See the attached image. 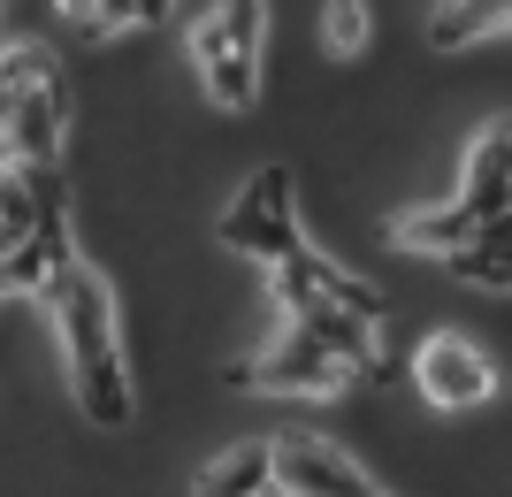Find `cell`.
<instances>
[{
  "instance_id": "obj_6",
  "label": "cell",
  "mask_w": 512,
  "mask_h": 497,
  "mask_svg": "<svg viewBox=\"0 0 512 497\" xmlns=\"http://www.w3.org/2000/svg\"><path fill=\"white\" fill-rule=\"evenodd\" d=\"M268 291H276V306L291 314V306H344V314H360V322H383V291L360 276H344L337 260H321L314 245H291V253L268 268Z\"/></svg>"
},
{
  "instance_id": "obj_10",
  "label": "cell",
  "mask_w": 512,
  "mask_h": 497,
  "mask_svg": "<svg viewBox=\"0 0 512 497\" xmlns=\"http://www.w3.org/2000/svg\"><path fill=\"white\" fill-rule=\"evenodd\" d=\"M260 490H276V444H268V436L222 444L192 475V497H260Z\"/></svg>"
},
{
  "instance_id": "obj_16",
  "label": "cell",
  "mask_w": 512,
  "mask_h": 497,
  "mask_svg": "<svg viewBox=\"0 0 512 497\" xmlns=\"http://www.w3.org/2000/svg\"><path fill=\"white\" fill-rule=\"evenodd\" d=\"M130 16H138V23H161V16H176V0H130Z\"/></svg>"
},
{
  "instance_id": "obj_9",
  "label": "cell",
  "mask_w": 512,
  "mask_h": 497,
  "mask_svg": "<svg viewBox=\"0 0 512 497\" xmlns=\"http://www.w3.org/2000/svg\"><path fill=\"white\" fill-rule=\"evenodd\" d=\"M192 69H199V85H207L214 108H253V92H260V54H245V46H237L214 16L192 23Z\"/></svg>"
},
{
  "instance_id": "obj_12",
  "label": "cell",
  "mask_w": 512,
  "mask_h": 497,
  "mask_svg": "<svg viewBox=\"0 0 512 497\" xmlns=\"http://www.w3.org/2000/svg\"><path fill=\"white\" fill-rule=\"evenodd\" d=\"M444 268L474 291H505L512 283V222H490V230H474L459 253H444Z\"/></svg>"
},
{
  "instance_id": "obj_7",
  "label": "cell",
  "mask_w": 512,
  "mask_h": 497,
  "mask_svg": "<svg viewBox=\"0 0 512 497\" xmlns=\"http://www.w3.org/2000/svg\"><path fill=\"white\" fill-rule=\"evenodd\" d=\"M451 207H459V215H474L482 230H490V222H505V207H512V130H505V115L474 130L467 176H459V199H451Z\"/></svg>"
},
{
  "instance_id": "obj_2",
  "label": "cell",
  "mask_w": 512,
  "mask_h": 497,
  "mask_svg": "<svg viewBox=\"0 0 512 497\" xmlns=\"http://www.w3.org/2000/svg\"><path fill=\"white\" fill-rule=\"evenodd\" d=\"M62 130H69V100H62V77H54V54L8 39L0 46V138H8V169L62 161Z\"/></svg>"
},
{
  "instance_id": "obj_1",
  "label": "cell",
  "mask_w": 512,
  "mask_h": 497,
  "mask_svg": "<svg viewBox=\"0 0 512 497\" xmlns=\"http://www.w3.org/2000/svg\"><path fill=\"white\" fill-rule=\"evenodd\" d=\"M39 306L54 314V337H62V368H69V398L85 413L92 429H130V360H123V322H115V291L92 260H54V276H46Z\"/></svg>"
},
{
  "instance_id": "obj_5",
  "label": "cell",
  "mask_w": 512,
  "mask_h": 497,
  "mask_svg": "<svg viewBox=\"0 0 512 497\" xmlns=\"http://www.w3.org/2000/svg\"><path fill=\"white\" fill-rule=\"evenodd\" d=\"M413 383H421V398L436 413H467V406H490V398H497L490 352L474 345V337H459V329L421 337V352H413Z\"/></svg>"
},
{
  "instance_id": "obj_14",
  "label": "cell",
  "mask_w": 512,
  "mask_h": 497,
  "mask_svg": "<svg viewBox=\"0 0 512 497\" xmlns=\"http://www.w3.org/2000/svg\"><path fill=\"white\" fill-rule=\"evenodd\" d=\"M54 260H69V245H46V238H23L0 253V299H39Z\"/></svg>"
},
{
  "instance_id": "obj_11",
  "label": "cell",
  "mask_w": 512,
  "mask_h": 497,
  "mask_svg": "<svg viewBox=\"0 0 512 497\" xmlns=\"http://www.w3.org/2000/svg\"><path fill=\"white\" fill-rule=\"evenodd\" d=\"M474 230H482V222L459 215V207L444 199V207H413V215H398V222H390V245H398V253H421V260H444V253H459Z\"/></svg>"
},
{
  "instance_id": "obj_4",
  "label": "cell",
  "mask_w": 512,
  "mask_h": 497,
  "mask_svg": "<svg viewBox=\"0 0 512 497\" xmlns=\"http://www.w3.org/2000/svg\"><path fill=\"white\" fill-rule=\"evenodd\" d=\"M237 383L245 390H276V398H337V390L352 383V368H344L329 345H314L299 322H283L276 345L253 352V360L237 368Z\"/></svg>"
},
{
  "instance_id": "obj_15",
  "label": "cell",
  "mask_w": 512,
  "mask_h": 497,
  "mask_svg": "<svg viewBox=\"0 0 512 497\" xmlns=\"http://www.w3.org/2000/svg\"><path fill=\"white\" fill-rule=\"evenodd\" d=\"M367 16H375L367 0H321V31H329L337 54H360L367 46Z\"/></svg>"
},
{
  "instance_id": "obj_8",
  "label": "cell",
  "mask_w": 512,
  "mask_h": 497,
  "mask_svg": "<svg viewBox=\"0 0 512 497\" xmlns=\"http://www.w3.org/2000/svg\"><path fill=\"white\" fill-rule=\"evenodd\" d=\"M276 490L283 497H367L375 482L337 452V444H314V436H283L276 444Z\"/></svg>"
},
{
  "instance_id": "obj_3",
  "label": "cell",
  "mask_w": 512,
  "mask_h": 497,
  "mask_svg": "<svg viewBox=\"0 0 512 497\" xmlns=\"http://www.w3.org/2000/svg\"><path fill=\"white\" fill-rule=\"evenodd\" d=\"M222 245L245 260H260V268H276L299 238V199H291V169L283 161H268V169L245 176V192L230 199V215H222Z\"/></svg>"
},
{
  "instance_id": "obj_17",
  "label": "cell",
  "mask_w": 512,
  "mask_h": 497,
  "mask_svg": "<svg viewBox=\"0 0 512 497\" xmlns=\"http://www.w3.org/2000/svg\"><path fill=\"white\" fill-rule=\"evenodd\" d=\"M0 169H8V138H0Z\"/></svg>"
},
{
  "instance_id": "obj_13",
  "label": "cell",
  "mask_w": 512,
  "mask_h": 497,
  "mask_svg": "<svg viewBox=\"0 0 512 497\" xmlns=\"http://www.w3.org/2000/svg\"><path fill=\"white\" fill-rule=\"evenodd\" d=\"M505 31V0H436V16H428V39L459 54V46H482Z\"/></svg>"
}]
</instances>
